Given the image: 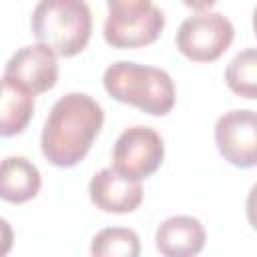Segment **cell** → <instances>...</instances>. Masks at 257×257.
I'll return each instance as SVG.
<instances>
[{
  "instance_id": "7a4b0ae2",
  "label": "cell",
  "mask_w": 257,
  "mask_h": 257,
  "mask_svg": "<svg viewBox=\"0 0 257 257\" xmlns=\"http://www.w3.org/2000/svg\"><path fill=\"white\" fill-rule=\"evenodd\" d=\"M102 84L114 100L153 116H165L175 106V82L169 72L157 66L116 60L104 70Z\"/></svg>"
},
{
  "instance_id": "8fae6325",
  "label": "cell",
  "mask_w": 257,
  "mask_h": 257,
  "mask_svg": "<svg viewBox=\"0 0 257 257\" xmlns=\"http://www.w3.org/2000/svg\"><path fill=\"white\" fill-rule=\"evenodd\" d=\"M42 179L38 167L24 157H6L0 161V199L6 203H26L40 191Z\"/></svg>"
},
{
  "instance_id": "9c48e42d",
  "label": "cell",
  "mask_w": 257,
  "mask_h": 257,
  "mask_svg": "<svg viewBox=\"0 0 257 257\" xmlns=\"http://www.w3.org/2000/svg\"><path fill=\"white\" fill-rule=\"evenodd\" d=\"M90 201L104 213H131L143 201V187L118 175L112 167L100 169L88 183Z\"/></svg>"
},
{
  "instance_id": "8992f818",
  "label": "cell",
  "mask_w": 257,
  "mask_h": 257,
  "mask_svg": "<svg viewBox=\"0 0 257 257\" xmlns=\"http://www.w3.org/2000/svg\"><path fill=\"white\" fill-rule=\"evenodd\" d=\"M163 159L165 145L161 135L143 124L124 128L112 147V169L137 183L157 173Z\"/></svg>"
},
{
  "instance_id": "ba28073f",
  "label": "cell",
  "mask_w": 257,
  "mask_h": 257,
  "mask_svg": "<svg viewBox=\"0 0 257 257\" xmlns=\"http://www.w3.org/2000/svg\"><path fill=\"white\" fill-rule=\"evenodd\" d=\"M4 78L16 82L30 94L46 92L58 80L56 54L40 42L22 46L6 62Z\"/></svg>"
},
{
  "instance_id": "4fadbf2b",
  "label": "cell",
  "mask_w": 257,
  "mask_h": 257,
  "mask_svg": "<svg viewBox=\"0 0 257 257\" xmlns=\"http://www.w3.org/2000/svg\"><path fill=\"white\" fill-rule=\"evenodd\" d=\"M90 255L92 257H141V239L133 229L106 227L92 237Z\"/></svg>"
},
{
  "instance_id": "277c9868",
  "label": "cell",
  "mask_w": 257,
  "mask_h": 257,
  "mask_svg": "<svg viewBox=\"0 0 257 257\" xmlns=\"http://www.w3.org/2000/svg\"><path fill=\"white\" fill-rule=\"evenodd\" d=\"M104 40L112 48H139L153 44L163 28L165 14L151 0H108Z\"/></svg>"
},
{
  "instance_id": "30bf717a",
  "label": "cell",
  "mask_w": 257,
  "mask_h": 257,
  "mask_svg": "<svg viewBox=\"0 0 257 257\" xmlns=\"http://www.w3.org/2000/svg\"><path fill=\"white\" fill-rule=\"evenodd\" d=\"M205 241V227L199 219L189 215L165 219L155 233V245L163 257H197L203 251Z\"/></svg>"
},
{
  "instance_id": "52a82bcc",
  "label": "cell",
  "mask_w": 257,
  "mask_h": 257,
  "mask_svg": "<svg viewBox=\"0 0 257 257\" xmlns=\"http://www.w3.org/2000/svg\"><path fill=\"white\" fill-rule=\"evenodd\" d=\"M215 145L221 157L239 169L257 165V114L251 108L229 110L215 124Z\"/></svg>"
},
{
  "instance_id": "6da1fadb",
  "label": "cell",
  "mask_w": 257,
  "mask_h": 257,
  "mask_svg": "<svg viewBox=\"0 0 257 257\" xmlns=\"http://www.w3.org/2000/svg\"><path fill=\"white\" fill-rule=\"evenodd\" d=\"M104 122L102 106L84 92H68L54 102L40 135L46 161L58 169L76 167L90 151Z\"/></svg>"
},
{
  "instance_id": "7c38bea8",
  "label": "cell",
  "mask_w": 257,
  "mask_h": 257,
  "mask_svg": "<svg viewBox=\"0 0 257 257\" xmlns=\"http://www.w3.org/2000/svg\"><path fill=\"white\" fill-rule=\"evenodd\" d=\"M34 114V94L8 78H0V137L24 133Z\"/></svg>"
},
{
  "instance_id": "5b68a950",
  "label": "cell",
  "mask_w": 257,
  "mask_h": 257,
  "mask_svg": "<svg viewBox=\"0 0 257 257\" xmlns=\"http://www.w3.org/2000/svg\"><path fill=\"white\" fill-rule=\"evenodd\" d=\"M235 38L231 20L219 12H197L187 16L175 36L183 56L195 62H213L225 54Z\"/></svg>"
},
{
  "instance_id": "3957f363",
  "label": "cell",
  "mask_w": 257,
  "mask_h": 257,
  "mask_svg": "<svg viewBox=\"0 0 257 257\" xmlns=\"http://www.w3.org/2000/svg\"><path fill=\"white\" fill-rule=\"evenodd\" d=\"M32 34L56 56H76L84 50L92 32V16L80 0H42L30 18Z\"/></svg>"
},
{
  "instance_id": "9a60e30c",
  "label": "cell",
  "mask_w": 257,
  "mask_h": 257,
  "mask_svg": "<svg viewBox=\"0 0 257 257\" xmlns=\"http://www.w3.org/2000/svg\"><path fill=\"white\" fill-rule=\"evenodd\" d=\"M14 245V231L6 219L0 217V257H6Z\"/></svg>"
},
{
  "instance_id": "5bb4252c",
  "label": "cell",
  "mask_w": 257,
  "mask_h": 257,
  "mask_svg": "<svg viewBox=\"0 0 257 257\" xmlns=\"http://www.w3.org/2000/svg\"><path fill=\"white\" fill-rule=\"evenodd\" d=\"M227 86L249 100L257 98V52L255 48H245L229 62L225 70Z\"/></svg>"
}]
</instances>
